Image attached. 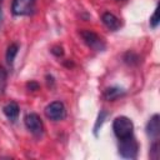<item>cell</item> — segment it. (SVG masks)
<instances>
[{"label": "cell", "mask_w": 160, "mask_h": 160, "mask_svg": "<svg viewBox=\"0 0 160 160\" xmlns=\"http://www.w3.org/2000/svg\"><path fill=\"white\" fill-rule=\"evenodd\" d=\"M45 115L50 120L60 121L66 116V108L61 101H52L45 108Z\"/></svg>", "instance_id": "cell-4"}, {"label": "cell", "mask_w": 160, "mask_h": 160, "mask_svg": "<svg viewBox=\"0 0 160 160\" xmlns=\"http://www.w3.org/2000/svg\"><path fill=\"white\" fill-rule=\"evenodd\" d=\"M25 121V126L36 136H40L44 131V125H42V121L40 119V116L35 112H30L25 116L24 119Z\"/></svg>", "instance_id": "cell-6"}, {"label": "cell", "mask_w": 160, "mask_h": 160, "mask_svg": "<svg viewBox=\"0 0 160 160\" xmlns=\"http://www.w3.org/2000/svg\"><path fill=\"white\" fill-rule=\"evenodd\" d=\"M138 151H139V144L134 136L120 139V142H119L120 156L125 159H135L138 156Z\"/></svg>", "instance_id": "cell-2"}, {"label": "cell", "mask_w": 160, "mask_h": 160, "mask_svg": "<svg viewBox=\"0 0 160 160\" xmlns=\"http://www.w3.org/2000/svg\"><path fill=\"white\" fill-rule=\"evenodd\" d=\"M6 79H8V72L6 70L0 66V95H2L4 90H5V86H6Z\"/></svg>", "instance_id": "cell-13"}, {"label": "cell", "mask_w": 160, "mask_h": 160, "mask_svg": "<svg viewBox=\"0 0 160 160\" xmlns=\"http://www.w3.org/2000/svg\"><path fill=\"white\" fill-rule=\"evenodd\" d=\"M150 158L154 160L159 159V142H158V140H154V142L150 148Z\"/></svg>", "instance_id": "cell-15"}, {"label": "cell", "mask_w": 160, "mask_h": 160, "mask_svg": "<svg viewBox=\"0 0 160 160\" xmlns=\"http://www.w3.org/2000/svg\"><path fill=\"white\" fill-rule=\"evenodd\" d=\"M124 61L129 65H136V64H139V56L132 51H128L124 55Z\"/></svg>", "instance_id": "cell-12"}, {"label": "cell", "mask_w": 160, "mask_h": 160, "mask_svg": "<svg viewBox=\"0 0 160 160\" xmlns=\"http://www.w3.org/2000/svg\"><path fill=\"white\" fill-rule=\"evenodd\" d=\"M158 25H159V8L155 9L152 16L150 18V26H151L152 29H155Z\"/></svg>", "instance_id": "cell-16"}, {"label": "cell", "mask_w": 160, "mask_h": 160, "mask_svg": "<svg viewBox=\"0 0 160 160\" xmlns=\"http://www.w3.org/2000/svg\"><path fill=\"white\" fill-rule=\"evenodd\" d=\"M146 134L152 140H156L160 134V118L158 114L152 115L146 124Z\"/></svg>", "instance_id": "cell-7"}, {"label": "cell", "mask_w": 160, "mask_h": 160, "mask_svg": "<svg viewBox=\"0 0 160 160\" xmlns=\"http://www.w3.org/2000/svg\"><path fill=\"white\" fill-rule=\"evenodd\" d=\"M18 51H19L18 44H11V45H9V48H8V50H6V62H8L10 66L14 64V60H15V56H16Z\"/></svg>", "instance_id": "cell-11"}, {"label": "cell", "mask_w": 160, "mask_h": 160, "mask_svg": "<svg viewBox=\"0 0 160 160\" xmlns=\"http://www.w3.org/2000/svg\"><path fill=\"white\" fill-rule=\"evenodd\" d=\"M51 52L55 55V56H58V58H60V56H62L64 55V50H62V48L61 46H54L52 49H51Z\"/></svg>", "instance_id": "cell-17"}, {"label": "cell", "mask_w": 160, "mask_h": 160, "mask_svg": "<svg viewBox=\"0 0 160 160\" xmlns=\"http://www.w3.org/2000/svg\"><path fill=\"white\" fill-rule=\"evenodd\" d=\"M2 111L5 114V116L11 120V121H15L19 116V112H20V109H19V105L15 102V101H10L8 102L4 108H2Z\"/></svg>", "instance_id": "cell-9"}, {"label": "cell", "mask_w": 160, "mask_h": 160, "mask_svg": "<svg viewBox=\"0 0 160 160\" xmlns=\"http://www.w3.org/2000/svg\"><path fill=\"white\" fill-rule=\"evenodd\" d=\"M80 35H81L82 40L85 41V44L89 48H91L92 50H95V51H104L105 50V48H106L105 41L96 32H94L91 30H82L80 32Z\"/></svg>", "instance_id": "cell-3"}, {"label": "cell", "mask_w": 160, "mask_h": 160, "mask_svg": "<svg viewBox=\"0 0 160 160\" xmlns=\"http://www.w3.org/2000/svg\"><path fill=\"white\" fill-rule=\"evenodd\" d=\"M26 88H28L30 91H36V90H39L40 85H39L36 81H30V82L26 84Z\"/></svg>", "instance_id": "cell-18"}, {"label": "cell", "mask_w": 160, "mask_h": 160, "mask_svg": "<svg viewBox=\"0 0 160 160\" xmlns=\"http://www.w3.org/2000/svg\"><path fill=\"white\" fill-rule=\"evenodd\" d=\"M35 9V0H12L11 10L14 15L22 16L32 14Z\"/></svg>", "instance_id": "cell-5"}, {"label": "cell", "mask_w": 160, "mask_h": 160, "mask_svg": "<svg viewBox=\"0 0 160 160\" xmlns=\"http://www.w3.org/2000/svg\"><path fill=\"white\" fill-rule=\"evenodd\" d=\"M122 95H125V90H124L122 88H120V86H111V88H108V89L105 90V92H104L105 99H106V100H111V101L119 99V98L122 96Z\"/></svg>", "instance_id": "cell-10"}, {"label": "cell", "mask_w": 160, "mask_h": 160, "mask_svg": "<svg viewBox=\"0 0 160 160\" xmlns=\"http://www.w3.org/2000/svg\"><path fill=\"white\" fill-rule=\"evenodd\" d=\"M106 115H108V114H106L105 111H100V112H99L98 119H96V122H95V126H94V134H95V135H98V131H99V129L101 128V125H102V122H104Z\"/></svg>", "instance_id": "cell-14"}, {"label": "cell", "mask_w": 160, "mask_h": 160, "mask_svg": "<svg viewBox=\"0 0 160 160\" xmlns=\"http://www.w3.org/2000/svg\"><path fill=\"white\" fill-rule=\"evenodd\" d=\"M112 130L119 140L130 138L134 134V124L126 116H118L112 122Z\"/></svg>", "instance_id": "cell-1"}, {"label": "cell", "mask_w": 160, "mask_h": 160, "mask_svg": "<svg viewBox=\"0 0 160 160\" xmlns=\"http://www.w3.org/2000/svg\"><path fill=\"white\" fill-rule=\"evenodd\" d=\"M101 20H102L104 25H105L108 29L112 30V31L118 30V29L121 26L120 20H119L114 14H111V12H104L102 16H101Z\"/></svg>", "instance_id": "cell-8"}]
</instances>
